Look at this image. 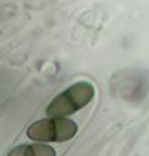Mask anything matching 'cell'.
I'll use <instances>...</instances> for the list:
<instances>
[{"label":"cell","mask_w":149,"mask_h":156,"mask_svg":"<svg viewBox=\"0 0 149 156\" xmlns=\"http://www.w3.org/2000/svg\"><path fill=\"white\" fill-rule=\"evenodd\" d=\"M111 87L118 98L131 103H140L149 94V70L128 68L117 73Z\"/></svg>","instance_id":"obj_1"},{"label":"cell","mask_w":149,"mask_h":156,"mask_svg":"<svg viewBox=\"0 0 149 156\" xmlns=\"http://www.w3.org/2000/svg\"><path fill=\"white\" fill-rule=\"evenodd\" d=\"M94 95L95 87L91 82L74 83L50 101L46 113L51 117H66L88 105Z\"/></svg>","instance_id":"obj_2"},{"label":"cell","mask_w":149,"mask_h":156,"mask_svg":"<svg viewBox=\"0 0 149 156\" xmlns=\"http://www.w3.org/2000/svg\"><path fill=\"white\" fill-rule=\"evenodd\" d=\"M77 124L67 117L45 118L32 123L26 134L29 139L39 142H64L74 138Z\"/></svg>","instance_id":"obj_3"},{"label":"cell","mask_w":149,"mask_h":156,"mask_svg":"<svg viewBox=\"0 0 149 156\" xmlns=\"http://www.w3.org/2000/svg\"><path fill=\"white\" fill-rule=\"evenodd\" d=\"M7 156H56V153L49 146L38 143L18 146Z\"/></svg>","instance_id":"obj_4"}]
</instances>
